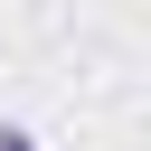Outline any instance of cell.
<instances>
[{"instance_id": "obj_1", "label": "cell", "mask_w": 151, "mask_h": 151, "mask_svg": "<svg viewBox=\"0 0 151 151\" xmlns=\"http://www.w3.org/2000/svg\"><path fill=\"white\" fill-rule=\"evenodd\" d=\"M0 151H38V142H28V132H19V123H9V132H0Z\"/></svg>"}]
</instances>
